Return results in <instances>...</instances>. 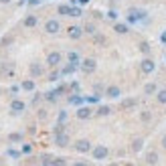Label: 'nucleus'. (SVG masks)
Returning a JSON list of instances; mask_svg holds the SVG:
<instances>
[{"label": "nucleus", "instance_id": "1", "mask_svg": "<svg viewBox=\"0 0 166 166\" xmlns=\"http://www.w3.org/2000/svg\"><path fill=\"white\" fill-rule=\"evenodd\" d=\"M81 69H83L85 73H91V71H95V61H93V59H85L83 63H81Z\"/></svg>", "mask_w": 166, "mask_h": 166}, {"label": "nucleus", "instance_id": "2", "mask_svg": "<svg viewBox=\"0 0 166 166\" xmlns=\"http://www.w3.org/2000/svg\"><path fill=\"white\" fill-rule=\"evenodd\" d=\"M45 31L49 34H55L57 31H59V22H57V20H49V22L45 24Z\"/></svg>", "mask_w": 166, "mask_h": 166}, {"label": "nucleus", "instance_id": "3", "mask_svg": "<svg viewBox=\"0 0 166 166\" xmlns=\"http://www.w3.org/2000/svg\"><path fill=\"white\" fill-rule=\"evenodd\" d=\"M47 63H49L51 67H57L61 63V55L59 53H51L49 57H47Z\"/></svg>", "mask_w": 166, "mask_h": 166}, {"label": "nucleus", "instance_id": "4", "mask_svg": "<svg viewBox=\"0 0 166 166\" xmlns=\"http://www.w3.org/2000/svg\"><path fill=\"white\" fill-rule=\"evenodd\" d=\"M93 156H95L97 160H103L107 156V148L106 146H97L95 150H93Z\"/></svg>", "mask_w": 166, "mask_h": 166}, {"label": "nucleus", "instance_id": "5", "mask_svg": "<svg viewBox=\"0 0 166 166\" xmlns=\"http://www.w3.org/2000/svg\"><path fill=\"white\" fill-rule=\"evenodd\" d=\"M75 148H77L79 152H89V150H91V144H89L87 140H79V142L75 144Z\"/></svg>", "mask_w": 166, "mask_h": 166}, {"label": "nucleus", "instance_id": "6", "mask_svg": "<svg viewBox=\"0 0 166 166\" xmlns=\"http://www.w3.org/2000/svg\"><path fill=\"white\" fill-rule=\"evenodd\" d=\"M154 61H150V59H144L142 61V71H144V73H152L154 71Z\"/></svg>", "mask_w": 166, "mask_h": 166}, {"label": "nucleus", "instance_id": "7", "mask_svg": "<svg viewBox=\"0 0 166 166\" xmlns=\"http://www.w3.org/2000/svg\"><path fill=\"white\" fill-rule=\"evenodd\" d=\"M142 16H144V12H142V10H136V8H132V10L128 12V18L130 20H138V18H142Z\"/></svg>", "mask_w": 166, "mask_h": 166}, {"label": "nucleus", "instance_id": "8", "mask_svg": "<svg viewBox=\"0 0 166 166\" xmlns=\"http://www.w3.org/2000/svg\"><path fill=\"white\" fill-rule=\"evenodd\" d=\"M89 116H91V109H89V107H79V112H77V118H79V120H85Z\"/></svg>", "mask_w": 166, "mask_h": 166}, {"label": "nucleus", "instance_id": "9", "mask_svg": "<svg viewBox=\"0 0 166 166\" xmlns=\"http://www.w3.org/2000/svg\"><path fill=\"white\" fill-rule=\"evenodd\" d=\"M81 33H83V31H81L79 27H69V37H71V39H79Z\"/></svg>", "mask_w": 166, "mask_h": 166}, {"label": "nucleus", "instance_id": "10", "mask_svg": "<svg viewBox=\"0 0 166 166\" xmlns=\"http://www.w3.org/2000/svg\"><path fill=\"white\" fill-rule=\"evenodd\" d=\"M67 142H69V138H67L63 132L57 134V144H59V146H67Z\"/></svg>", "mask_w": 166, "mask_h": 166}, {"label": "nucleus", "instance_id": "11", "mask_svg": "<svg viewBox=\"0 0 166 166\" xmlns=\"http://www.w3.org/2000/svg\"><path fill=\"white\" fill-rule=\"evenodd\" d=\"M10 107H12V112H22V109H24V103H22V101H18V99H14Z\"/></svg>", "mask_w": 166, "mask_h": 166}, {"label": "nucleus", "instance_id": "12", "mask_svg": "<svg viewBox=\"0 0 166 166\" xmlns=\"http://www.w3.org/2000/svg\"><path fill=\"white\" fill-rule=\"evenodd\" d=\"M107 95L109 97H120V87H107Z\"/></svg>", "mask_w": 166, "mask_h": 166}, {"label": "nucleus", "instance_id": "13", "mask_svg": "<svg viewBox=\"0 0 166 166\" xmlns=\"http://www.w3.org/2000/svg\"><path fill=\"white\" fill-rule=\"evenodd\" d=\"M142 146H144V142H142V140H134V142H132V150H134V152H138V150H142Z\"/></svg>", "mask_w": 166, "mask_h": 166}, {"label": "nucleus", "instance_id": "14", "mask_svg": "<svg viewBox=\"0 0 166 166\" xmlns=\"http://www.w3.org/2000/svg\"><path fill=\"white\" fill-rule=\"evenodd\" d=\"M69 63H73V65H77V63H79V55L71 51V53H69Z\"/></svg>", "mask_w": 166, "mask_h": 166}, {"label": "nucleus", "instance_id": "15", "mask_svg": "<svg viewBox=\"0 0 166 166\" xmlns=\"http://www.w3.org/2000/svg\"><path fill=\"white\" fill-rule=\"evenodd\" d=\"M146 160H148V164H156V160H158V156H156V152H150L146 156Z\"/></svg>", "mask_w": 166, "mask_h": 166}, {"label": "nucleus", "instance_id": "16", "mask_svg": "<svg viewBox=\"0 0 166 166\" xmlns=\"http://www.w3.org/2000/svg\"><path fill=\"white\" fill-rule=\"evenodd\" d=\"M63 164V160H59V162H55V160H45L43 162V166H61Z\"/></svg>", "mask_w": 166, "mask_h": 166}, {"label": "nucleus", "instance_id": "17", "mask_svg": "<svg viewBox=\"0 0 166 166\" xmlns=\"http://www.w3.org/2000/svg\"><path fill=\"white\" fill-rule=\"evenodd\" d=\"M22 89H27V91H33V89H34V83H33V81H24V83H22Z\"/></svg>", "mask_w": 166, "mask_h": 166}, {"label": "nucleus", "instance_id": "18", "mask_svg": "<svg viewBox=\"0 0 166 166\" xmlns=\"http://www.w3.org/2000/svg\"><path fill=\"white\" fill-rule=\"evenodd\" d=\"M116 33H120V34L128 33V27H126V24H116Z\"/></svg>", "mask_w": 166, "mask_h": 166}, {"label": "nucleus", "instance_id": "19", "mask_svg": "<svg viewBox=\"0 0 166 166\" xmlns=\"http://www.w3.org/2000/svg\"><path fill=\"white\" fill-rule=\"evenodd\" d=\"M31 73H33V75H41V73H43V69H41L39 65H31Z\"/></svg>", "mask_w": 166, "mask_h": 166}, {"label": "nucleus", "instance_id": "20", "mask_svg": "<svg viewBox=\"0 0 166 166\" xmlns=\"http://www.w3.org/2000/svg\"><path fill=\"white\" fill-rule=\"evenodd\" d=\"M158 101L160 103H166V89H162V91L158 93Z\"/></svg>", "mask_w": 166, "mask_h": 166}, {"label": "nucleus", "instance_id": "21", "mask_svg": "<svg viewBox=\"0 0 166 166\" xmlns=\"http://www.w3.org/2000/svg\"><path fill=\"white\" fill-rule=\"evenodd\" d=\"M59 12H61V14H67V16H69V14H71V8H69V6H59Z\"/></svg>", "mask_w": 166, "mask_h": 166}, {"label": "nucleus", "instance_id": "22", "mask_svg": "<svg viewBox=\"0 0 166 166\" xmlns=\"http://www.w3.org/2000/svg\"><path fill=\"white\" fill-rule=\"evenodd\" d=\"M85 33L87 34H95V27H93V24H85Z\"/></svg>", "mask_w": 166, "mask_h": 166}, {"label": "nucleus", "instance_id": "23", "mask_svg": "<svg viewBox=\"0 0 166 166\" xmlns=\"http://www.w3.org/2000/svg\"><path fill=\"white\" fill-rule=\"evenodd\" d=\"M34 24H37V18H34V16H28L27 18V27H34Z\"/></svg>", "mask_w": 166, "mask_h": 166}, {"label": "nucleus", "instance_id": "24", "mask_svg": "<svg viewBox=\"0 0 166 166\" xmlns=\"http://www.w3.org/2000/svg\"><path fill=\"white\" fill-rule=\"evenodd\" d=\"M140 49H142V53H150V45H148V43H142Z\"/></svg>", "mask_w": 166, "mask_h": 166}, {"label": "nucleus", "instance_id": "25", "mask_svg": "<svg viewBox=\"0 0 166 166\" xmlns=\"http://www.w3.org/2000/svg\"><path fill=\"white\" fill-rule=\"evenodd\" d=\"M99 116H107V113H109V107H99Z\"/></svg>", "mask_w": 166, "mask_h": 166}, {"label": "nucleus", "instance_id": "26", "mask_svg": "<svg viewBox=\"0 0 166 166\" xmlns=\"http://www.w3.org/2000/svg\"><path fill=\"white\" fill-rule=\"evenodd\" d=\"M20 140V134H10V142H18Z\"/></svg>", "mask_w": 166, "mask_h": 166}, {"label": "nucleus", "instance_id": "27", "mask_svg": "<svg viewBox=\"0 0 166 166\" xmlns=\"http://www.w3.org/2000/svg\"><path fill=\"white\" fill-rule=\"evenodd\" d=\"M71 16H81V10L79 8H73V10H71Z\"/></svg>", "mask_w": 166, "mask_h": 166}, {"label": "nucleus", "instance_id": "28", "mask_svg": "<svg viewBox=\"0 0 166 166\" xmlns=\"http://www.w3.org/2000/svg\"><path fill=\"white\" fill-rule=\"evenodd\" d=\"M134 106V99H126L124 101V107H132Z\"/></svg>", "mask_w": 166, "mask_h": 166}, {"label": "nucleus", "instance_id": "29", "mask_svg": "<svg viewBox=\"0 0 166 166\" xmlns=\"http://www.w3.org/2000/svg\"><path fill=\"white\" fill-rule=\"evenodd\" d=\"M156 89V85H146V93H152Z\"/></svg>", "mask_w": 166, "mask_h": 166}, {"label": "nucleus", "instance_id": "30", "mask_svg": "<svg viewBox=\"0 0 166 166\" xmlns=\"http://www.w3.org/2000/svg\"><path fill=\"white\" fill-rule=\"evenodd\" d=\"M142 120H144V122H148V120H150V113H148V112H144V113H142Z\"/></svg>", "mask_w": 166, "mask_h": 166}, {"label": "nucleus", "instance_id": "31", "mask_svg": "<svg viewBox=\"0 0 166 166\" xmlns=\"http://www.w3.org/2000/svg\"><path fill=\"white\" fill-rule=\"evenodd\" d=\"M162 146H164V148H166V136H164V140H162Z\"/></svg>", "mask_w": 166, "mask_h": 166}, {"label": "nucleus", "instance_id": "32", "mask_svg": "<svg viewBox=\"0 0 166 166\" xmlns=\"http://www.w3.org/2000/svg\"><path fill=\"white\" fill-rule=\"evenodd\" d=\"M0 2H2V4H8V2H10V0H0Z\"/></svg>", "mask_w": 166, "mask_h": 166}, {"label": "nucleus", "instance_id": "33", "mask_svg": "<svg viewBox=\"0 0 166 166\" xmlns=\"http://www.w3.org/2000/svg\"><path fill=\"white\" fill-rule=\"evenodd\" d=\"M75 166H85V164H81V162H79V164H75Z\"/></svg>", "mask_w": 166, "mask_h": 166}]
</instances>
